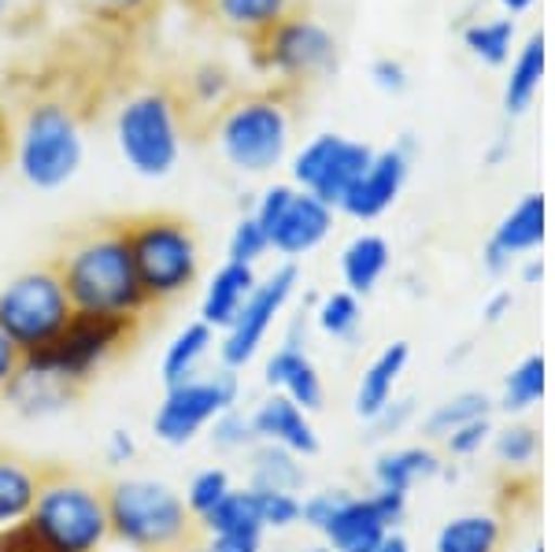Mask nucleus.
Returning a JSON list of instances; mask_svg holds the SVG:
<instances>
[{"label":"nucleus","mask_w":555,"mask_h":552,"mask_svg":"<svg viewBox=\"0 0 555 552\" xmlns=\"http://www.w3.org/2000/svg\"><path fill=\"white\" fill-rule=\"evenodd\" d=\"M496 457L504 464H530L537 457V434L530 426H507V431L496 434Z\"/></svg>","instance_id":"40"},{"label":"nucleus","mask_w":555,"mask_h":552,"mask_svg":"<svg viewBox=\"0 0 555 552\" xmlns=\"http://www.w3.org/2000/svg\"><path fill=\"white\" fill-rule=\"evenodd\" d=\"M389 271V242L378 234H356L341 253V279L348 293L366 297Z\"/></svg>","instance_id":"26"},{"label":"nucleus","mask_w":555,"mask_h":552,"mask_svg":"<svg viewBox=\"0 0 555 552\" xmlns=\"http://www.w3.org/2000/svg\"><path fill=\"white\" fill-rule=\"evenodd\" d=\"M467 49L486 64H504L512 56V41H515V23L512 20H489V23H474L463 34Z\"/></svg>","instance_id":"36"},{"label":"nucleus","mask_w":555,"mask_h":552,"mask_svg":"<svg viewBox=\"0 0 555 552\" xmlns=\"http://www.w3.org/2000/svg\"><path fill=\"white\" fill-rule=\"evenodd\" d=\"M371 78H374V86L385 89V93H404L408 89V70L400 60H374Z\"/></svg>","instance_id":"44"},{"label":"nucleus","mask_w":555,"mask_h":552,"mask_svg":"<svg viewBox=\"0 0 555 552\" xmlns=\"http://www.w3.org/2000/svg\"><path fill=\"white\" fill-rule=\"evenodd\" d=\"M141 457V445L138 438H133V431H127V426H115V431H107L104 438V464L107 467H130L133 460Z\"/></svg>","instance_id":"42"},{"label":"nucleus","mask_w":555,"mask_h":552,"mask_svg":"<svg viewBox=\"0 0 555 552\" xmlns=\"http://www.w3.org/2000/svg\"><path fill=\"white\" fill-rule=\"evenodd\" d=\"M500 549V523L486 512L455 515L437 530L434 552H496Z\"/></svg>","instance_id":"30"},{"label":"nucleus","mask_w":555,"mask_h":552,"mask_svg":"<svg viewBox=\"0 0 555 552\" xmlns=\"http://www.w3.org/2000/svg\"><path fill=\"white\" fill-rule=\"evenodd\" d=\"M12 164L38 193H56L86 164V133L64 101H38L23 112L12 138Z\"/></svg>","instance_id":"4"},{"label":"nucleus","mask_w":555,"mask_h":552,"mask_svg":"<svg viewBox=\"0 0 555 552\" xmlns=\"http://www.w3.org/2000/svg\"><path fill=\"white\" fill-rule=\"evenodd\" d=\"M297 286H300V271L293 264H278L267 279L256 282L253 297L245 300L237 319L219 334V345H215L219 349V368L245 371L263 352L267 337H271L274 323L282 319V311L293 300Z\"/></svg>","instance_id":"11"},{"label":"nucleus","mask_w":555,"mask_h":552,"mask_svg":"<svg viewBox=\"0 0 555 552\" xmlns=\"http://www.w3.org/2000/svg\"><path fill=\"white\" fill-rule=\"evenodd\" d=\"M271 552H330L326 541H297V545H274Z\"/></svg>","instance_id":"50"},{"label":"nucleus","mask_w":555,"mask_h":552,"mask_svg":"<svg viewBox=\"0 0 555 552\" xmlns=\"http://www.w3.org/2000/svg\"><path fill=\"white\" fill-rule=\"evenodd\" d=\"M20 368H23V352L15 349V345L8 342L4 334H0V389L8 386V378H12Z\"/></svg>","instance_id":"47"},{"label":"nucleus","mask_w":555,"mask_h":552,"mask_svg":"<svg viewBox=\"0 0 555 552\" xmlns=\"http://www.w3.org/2000/svg\"><path fill=\"white\" fill-rule=\"evenodd\" d=\"M437 475H441V460L423 445H404L374 460V486L389 493H411L418 483H429Z\"/></svg>","instance_id":"25"},{"label":"nucleus","mask_w":555,"mask_h":552,"mask_svg":"<svg viewBox=\"0 0 555 552\" xmlns=\"http://www.w3.org/2000/svg\"><path fill=\"white\" fill-rule=\"evenodd\" d=\"M4 153H8V141H4V130H0V164H4Z\"/></svg>","instance_id":"55"},{"label":"nucleus","mask_w":555,"mask_h":552,"mask_svg":"<svg viewBox=\"0 0 555 552\" xmlns=\"http://www.w3.org/2000/svg\"><path fill=\"white\" fill-rule=\"evenodd\" d=\"M112 541L127 552H178L193 541L196 519L182 501V489L152 475H122L104 486Z\"/></svg>","instance_id":"2"},{"label":"nucleus","mask_w":555,"mask_h":552,"mask_svg":"<svg viewBox=\"0 0 555 552\" xmlns=\"http://www.w3.org/2000/svg\"><path fill=\"white\" fill-rule=\"evenodd\" d=\"M408 360H411V345L408 342H392L366 363V371L356 382V397H352V408L363 423H374L385 408L397 400V386L408 371Z\"/></svg>","instance_id":"21"},{"label":"nucleus","mask_w":555,"mask_h":552,"mask_svg":"<svg viewBox=\"0 0 555 552\" xmlns=\"http://www.w3.org/2000/svg\"><path fill=\"white\" fill-rule=\"evenodd\" d=\"M208 441L215 452H222V457H237V452H248L256 445V434H253V420H248L245 408H230V412H222L219 420L208 426Z\"/></svg>","instance_id":"37"},{"label":"nucleus","mask_w":555,"mask_h":552,"mask_svg":"<svg viewBox=\"0 0 555 552\" xmlns=\"http://www.w3.org/2000/svg\"><path fill=\"white\" fill-rule=\"evenodd\" d=\"M385 534H392V527L385 523L374 497L345 493V501L334 509L319 538L326 541L330 552H374L385 541Z\"/></svg>","instance_id":"19"},{"label":"nucleus","mask_w":555,"mask_h":552,"mask_svg":"<svg viewBox=\"0 0 555 552\" xmlns=\"http://www.w3.org/2000/svg\"><path fill=\"white\" fill-rule=\"evenodd\" d=\"M408 171H411V141L404 138L400 145L374 153L371 167H366L360 175V182H356L352 190H348V197L341 201V211L363 222L385 216V211L397 204L400 190H404Z\"/></svg>","instance_id":"14"},{"label":"nucleus","mask_w":555,"mask_h":552,"mask_svg":"<svg viewBox=\"0 0 555 552\" xmlns=\"http://www.w3.org/2000/svg\"><path fill=\"white\" fill-rule=\"evenodd\" d=\"M237 405H241V371L230 368L201 371L190 382L167 386L164 400L152 412V434L167 449H185L201 434H208V426L222 412H230Z\"/></svg>","instance_id":"10"},{"label":"nucleus","mask_w":555,"mask_h":552,"mask_svg":"<svg viewBox=\"0 0 555 552\" xmlns=\"http://www.w3.org/2000/svg\"><path fill=\"white\" fill-rule=\"evenodd\" d=\"M178 552H211V545H208V541H204V538H201V541L193 538V541H185V545L178 549Z\"/></svg>","instance_id":"52"},{"label":"nucleus","mask_w":555,"mask_h":552,"mask_svg":"<svg viewBox=\"0 0 555 552\" xmlns=\"http://www.w3.org/2000/svg\"><path fill=\"white\" fill-rule=\"evenodd\" d=\"M474 420H489V397L486 394H460L444 405H437L434 412L426 415V434L429 438H449L452 431L467 426Z\"/></svg>","instance_id":"33"},{"label":"nucleus","mask_w":555,"mask_h":552,"mask_svg":"<svg viewBox=\"0 0 555 552\" xmlns=\"http://www.w3.org/2000/svg\"><path fill=\"white\" fill-rule=\"evenodd\" d=\"M544 242V197H522L515 204L512 211H507L504 219H500V227L492 230L489 245H486V264L489 271H504L507 264H512V256L518 253H530Z\"/></svg>","instance_id":"22"},{"label":"nucleus","mask_w":555,"mask_h":552,"mask_svg":"<svg viewBox=\"0 0 555 552\" xmlns=\"http://www.w3.org/2000/svg\"><path fill=\"white\" fill-rule=\"evenodd\" d=\"M293 123L274 97H245L219 115L215 145L241 175H271L289 153Z\"/></svg>","instance_id":"9"},{"label":"nucleus","mask_w":555,"mask_h":552,"mask_svg":"<svg viewBox=\"0 0 555 552\" xmlns=\"http://www.w3.org/2000/svg\"><path fill=\"white\" fill-rule=\"evenodd\" d=\"M75 316L56 267H30L0 286V334L23 356L41 352Z\"/></svg>","instance_id":"8"},{"label":"nucleus","mask_w":555,"mask_h":552,"mask_svg":"<svg viewBox=\"0 0 555 552\" xmlns=\"http://www.w3.org/2000/svg\"><path fill=\"white\" fill-rule=\"evenodd\" d=\"M315 323L319 331L334 342H352L360 334V323H363V305L356 293L348 290H334L319 300V311H315Z\"/></svg>","instance_id":"32"},{"label":"nucleus","mask_w":555,"mask_h":552,"mask_svg":"<svg viewBox=\"0 0 555 552\" xmlns=\"http://www.w3.org/2000/svg\"><path fill=\"white\" fill-rule=\"evenodd\" d=\"M141 319L127 316H96V311H75L67 319V326L44 345L41 352L23 356V363L52 375L75 382L78 389H86L107 363L119 352H127L138 342Z\"/></svg>","instance_id":"7"},{"label":"nucleus","mask_w":555,"mask_h":552,"mask_svg":"<svg viewBox=\"0 0 555 552\" xmlns=\"http://www.w3.org/2000/svg\"><path fill=\"white\" fill-rule=\"evenodd\" d=\"M489 434H492L489 420H474V423H467V426H460V431H452L444 441H449V452H452V457H474V452H478L481 445L489 441Z\"/></svg>","instance_id":"43"},{"label":"nucleus","mask_w":555,"mask_h":552,"mask_svg":"<svg viewBox=\"0 0 555 552\" xmlns=\"http://www.w3.org/2000/svg\"><path fill=\"white\" fill-rule=\"evenodd\" d=\"M133 271L149 305H171L201 282V242L178 216H141L122 222Z\"/></svg>","instance_id":"5"},{"label":"nucleus","mask_w":555,"mask_h":552,"mask_svg":"<svg viewBox=\"0 0 555 552\" xmlns=\"http://www.w3.org/2000/svg\"><path fill=\"white\" fill-rule=\"evenodd\" d=\"M374 149L363 141L341 138V133H315L308 145L293 156V185L311 197H319L330 208H341V201L348 197L360 175L371 167Z\"/></svg>","instance_id":"12"},{"label":"nucleus","mask_w":555,"mask_h":552,"mask_svg":"<svg viewBox=\"0 0 555 552\" xmlns=\"http://www.w3.org/2000/svg\"><path fill=\"white\" fill-rule=\"evenodd\" d=\"M541 274H544V267H541V264H530V267H526V282H537Z\"/></svg>","instance_id":"54"},{"label":"nucleus","mask_w":555,"mask_h":552,"mask_svg":"<svg viewBox=\"0 0 555 552\" xmlns=\"http://www.w3.org/2000/svg\"><path fill=\"white\" fill-rule=\"evenodd\" d=\"M544 394V356L533 352L507 375L504 382V408L507 412H526Z\"/></svg>","instance_id":"35"},{"label":"nucleus","mask_w":555,"mask_h":552,"mask_svg":"<svg viewBox=\"0 0 555 552\" xmlns=\"http://www.w3.org/2000/svg\"><path fill=\"white\" fill-rule=\"evenodd\" d=\"M215 345H219V334L211 326H204L201 319L185 323L167 342L164 356H159V378H164V386H178V382H190L201 375L208 356L215 352Z\"/></svg>","instance_id":"23"},{"label":"nucleus","mask_w":555,"mask_h":552,"mask_svg":"<svg viewBox=\"0 0 555 552\" xmlns=\"http://www.w3.org/2000/svg\"><path fill=\"white\" fill-rule=\"evenodd\" d=\"M267 253H271V238H267V230L259 227L256 216L248 211V216H241V219L234 222V230H230L227 260L256 267Z\"/></svg>","instance_id":"39"},{"label":"nucleus","mask_w":555,"mask_h":552,"mask_svg":"<svg viewBox=\"0 0 555 552\" xmlns=\"http://www.w3.org/2000/svg\"><path fill=\"white\" fill-rule=\"evenodd\" d=\"M44 467H34L30 460L0 452V530L26 523L34 501H38Z\"/></svg>","instance_id":"24"},{"label":"nucleus","mask_w":555,"mask_h":552,"mask_svg":"<svg viewBox=\"0 0 555 552\" xmlns=\"http://www.w3.org/2000/svg\"><path fill=\"white\" fill-rule=\"evenodd\" d=\"M253 493L267 534H285L300 527V493H282V489H253Z\"/></svg>","instance_id":"38"},{"label":"nucleus","mask_w":555,"mask_h":552,"mask_svg":"<svg viewBox=\"0 0 555 552\" xmlns=\"http://www.w3.org/2000/svg\"><path fill=\"white\" fill-rule=\"evenodd\" d=\"M263 382L271 394H282L289 397L293 405L304 408V412H319L322 405H326V386H322V375L315 368V360H311L308 352H304V345L297 337H285L278 349L267 356L263 363Z\"/></svg>","instance_id":"17"},{"label":"nucleus","mask_w":555,"mask_h":552,"mask_svg":"<svg viewBox=\"0 0 555 552\" xmlns=\"http://www.w3.org/2000/svg\"><path fill=\"white\" fill-rule=\"evenodd\" d=\"M8 12V0H0V15H4Z\"/></svg>","instance_id":"56"},{"label":"nucleus","mask_w":555,"mask_h":552,"mask_svg":"<svg viewBox=\"0 0 555 552\" xmlns=\"http://www.w3.org/2000/svg\"><path fill=\"white\" fill-rule=\"evenodd\" d=\"M541 78H544V38L541 34H533V38L518 49L512 75H507L504 108L512 115H522L533 104V97L541 93Z\"/></svg>","instance_id":"29"},{"label":"nucleus","mask_w":555,"mask_h":552,"mask_svg":"<svg viewBox=\"0 0 555 552\" xmlns=\"http://www.w3.org/2000/svg\"><path fill=\"white\" fill-rule=\"evenodd\" d=\"M256 282H259L256 267L222 260L211 271V279L204 282L201 311H196V319H201L204 326H211L215 334H222L237 319V311L245 308V300L253 297Z\"/></svg>","instance_id":"20"},{"label":"nucleus","mask_w":555,"mask_h":552,"mask_svg":"<svg viewBox=\"0 0 555 552\" xmlns=\"http://www.w3.org/2000/svg\"><path fill=\"white\" fill-rule=\"evenodd\" d=\"M248 420H253L256 441L278 445V449L293 452V457H300V460L319 457L322 441H319V434H315V423H311V415L304 412V408L293 405L289 397L267 394L253 408V412H248Z\"/></svg>","instance_id":"16"},{"label":"nucleus","mask_w":555,"mask_h":552,"mask_svg":"<svg viewBox=\"0 0 555 552\" xmlns=\"http://www.w3.org/2000/svg\"><path fill=\"white\" fill-rule=\"evenodd\" d=\"M211 8L234 30H274L289 12V0H211Z\"/></svg>","instance_id":"31"},{"label":"nucleus","mask_w":555,"mask_h":552,"mask_svg":"<svg viewBox=\"0 0 555 552\" xmlns=\"http://www.w3.org/2000/svg\"><path fill=\"white\" fill-rule=\"evenodd\" d=\"M374 552H411V545H408V538L400 530H392V534H385V541Z\"/></svg>","instance_id":"49"},{"label":"nucleus","mask_w":555,"mask_h":552,"mask_svg":"<svg viewBox=\"0 0 555 552\" xmlns=\"http://www.w3.org/2000/svg\"><path fill=\"white\" fill-rule=\"evenodd\" d=\"M411 415H415V400H392V405L385 408L371 426L378 434H397V431H404V423L411 420Z\"/></svg>","instance_id":"46"},{"label":"nucleus","mask_w":555,"mask_h":552,"mask_svg":"<svg viewBox=\"0 0 555 552\" xmlns=\"http://www.w3.org/2000/svg\"><path fill=\"white\" fill-rule=\"evenodd\" d=\"M122 164L145 182H164L182 164V119L164 89H141L119 104L112 123Z\"/></svg>","instance_id":"6"},{"label":"nucleus","mask_w":555,"mask_h":552,"mask_svg":"<svg viewBox=\"0 0 555 552\" xmlns=\"http://www.w3.org/2000/svg\"><path fill=\"white\" fill-rule=\"evenodd\" d=\"M52 267H56L75 311L145 319V311L152 308L138 282V271H133L122 227H96L75 238Z\"/></svg>","instance_id":"1"},{"label":"nucleus","mask_w":555,"mask_h":552,"mask_svg":"<svg viewBox=\"0 0 555 552\" xmlns=\"http://www.w3.org/2000/svg\"><path fill=\"white\" fill-rule=\"evenodd\" d=\"M500 4H504L507 12H526V8H530L533 0H500Z\"/></svg>","instance_id":"53"},{"label":"nucleus","mask_w":555,"mask_h":552,"mask_svg":"<svg viewBox=\"0 0 555 552\" xmlns=\"http://www.w3.org/2000/svg\"><path fill=\"white\" fill-rule=\"evenodd\" d=\"M267 67L285 78L322 75L337 64V41L315 20H282L267 38Z\"/></svg>","instance_id":"13"},{"label":"nucleus","mask_w":555,"mask_h":552,"mask_svg":"<svg viewBox=\"0 0 555 552\" xmlns=\"http://www.w3.org/2000/svg\"><path fill=\"white\" fill-rule=\"evenodd\" d=\"M234 489V475H230L227 467H219V464H211V467H201L196 475L185 483L182 489V501H185V509H190V515L196 523L208 515L215 504L222 501V497Z\"/></svg>","instance_id":"34"},{"label":"nucleus","mask_w":555,"mask_h":552,"mask_svg":"<svg viewBox=\"0 0 555 552\" xmlns=\"http://www.w3.org/2000/svg\"><path fill=\"white\" fill-rule=\"evenodd\" d=\"M507 308H512V297H507V293H496V297L486 305V319H489V323H500Z\"/></svg>","instance_id":"48"},{"label":"nucleus","mask_w":555,"mask_h":552,"mask_svg":"<svg viewBox=\"0 0 555 552\" xmlns=\"http://www.w3.org/2000/svg\"><path fill=\"white\" fill-rule=\"evenodd\" d=\"M190 89H193V97H196V104H222V97H227V89H230V75L222 67H201L196 75L190 78Z\"/></svg>","instance_id":"41"},{"label":"nucleus","mask_w":555,"mask_h":552,"mask_svg":"<svg viewBox=\"0 0 555 552\" xmlns=\"http://www.w3.org/2000/svg\"><path fill=\"white\" fill-rule=\"evenodd\" d=\"M330 227H334V208L322 204L311 193L297 190L293 201L285 204V211L278 216L271 227V253L285 256V260H297V256H308L311 248H319L326 242Z\"/></svg>","instance_id":"18"},{"label":"nucleus","mask_w":555,"mask_h":552,"mask_svg":"<svg viewBox=\"0 0 555 552\" xmlns=\"http://www.w3.org/2000/svg\"><path fill=\"white\" fill-rule=\"evenodd\" d=\"M78 397H82V389H78L75 382L52 375V371L30 368V363H23V368L8 378V386L0 389V400H4L20 420H30V423L56 420V415H64L67 408L78 405Z\"/></svg>","instance_id":"15"},{"label":"nucleus","mask_w":555,"mask_h":552,"mask_svg":"<svg viewBox=\"0 0 555 552\" xmlns=\"http://www.w3.org/2000/svg\"><path fill=\"white\" fill-rule=\"evenodd\" d=\"M211 552H267V534H222V538H204Z\"/></svg>","instance_id":"45"},{"label":"nucleus","mask_w":555,"mask_h":552,"mask_svg":"<svg viewBox=\"0 0 555 552\" xmlns=\"http://www.w3.org/2000/svg\"><path fill=\"white\" fill-rule=\"evenodd\" d=\"M96 8H107V12H133V8H141L145 0H93Z\"/></svg>","instance_id":"51"},{"label":"nucleus","mask_w":555,"mask_h":552,"mask_svg":"<svg viewBox=\"0 0 555 552\" xmlns=\"http://www.w3.org/2000/svg\"><path fill=\"white\" fill-rule=\"evenodd\" d=\"M533 552H544V549H533Z\"/></svg>","instance_id":"57"},{"label":"nucleus","mask_w":555,"mask_h":552,"mask_svg":"<svg viewBox=\"0 0 555 552\" xmlns=\"http://www.w3.org/2000/svg\"><path fill=\"white\" fill-rule=\"evenodd\" d=\"M196 527H201L204 538H222V534H267L263 519H259V509H256V493L248 486L230 489Z\"/></svg>","instance_id":"28"},{"label":"nucleus","mask_w":555,"mask_h":552,"mask_svg":"<svg viewBox=\"0 0 555 552\" xmlns=\"http://www.w3.org/2000/svg\"><path fill=\"white\" fill-rule=\"evenodd\" d=\"M26 523L52 552H104L112 545L104 486L60 467H44L38 501Z\"/></svg>","instance_id":"3"},{"label":"nucleus","mask_w":555,"mask_h":552,"mask_svg":"<svg viewBox=\"0 0 555 552\" xmlns=\"http://www.w3.org/2000/svg\"><path fill=\"white\" fill-rule=\"evenodd\" d=\"M308 483L304 460L278 445L256 441L248 449V489H282V493H300Z\"/></svg>","instance_id":"27"}]
</instances>
